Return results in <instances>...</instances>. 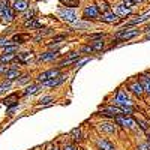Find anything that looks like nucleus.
<instances>
[{
	"label": "nucleus",
	"mask_w": 150,
	"mask_h": 150,
	"mask_svg": "<svg viewBox=\"0 0 150 150\" xmlns=\"http://www.w3.org/2000/svg\"><path fill=\"white\" fill-rule=\"evenodd\" d=\"M3 105L8 107V108H17L18 107V99H17V95H11L8 96L5 101H3Z\"/></svg>",
	"instance_id": "16"
},
{
	"label": "nucleus",
	"mask_w": 150,
	"mask_h": 150,
	"mask_svg": "<svg viewBox=\"0 0 150 150\" xmlns=\"http://www.w3.org/2000/svg\"><path fill=\"white\" fill-rule=\"evenodd\" d=\"M51 33H53V30H51V29H47V30H44V32H39V35L33 38V41H35V42H39V41L42 39V38H45L47 35H51Z\"/></svg>",
	"instance_id": "28"
},
{
	"label": "nucleus",
	"mask_w": 150,
	"mask_h": 150,
	"mask_svg": "<svg viewBox=\"0 0 150 150\" xmlns=\"http://www.w3.org/2000/svg\"><path fill=\"white\" fill-rule=\"evenodd\" d=\"M29 80H30V78H29V75H23V77H21V80L18 81V84H26Z\"/></svg>",
	"instance_id": "42"
},
{
	"label": "nucleus",
	"mask_w": 150,
	"mask_h": 150,
	"mask_svg": "<svg viewBox=\"0 0 150 150\" xmlns=\"http://www.w3.org/2000/svg\"><path fill=\"white\" fill-rule=\"evenodd\" d=\"M20 75H21V74H20V71H18L17 68H12V66H11V68L6 71L5 77H6L8 80H11V81H14L15 78H18V77H20Z\"/></svg>",
	"instance_id": "20"
},
{
	"label": "nucleus",
	"mask_w": 150,
	"mask_h": 150,
	"mask_svg": "<svg viewBox=\"0 0 150 150\" xmlns=\"http://www.w3.org/2000/svg\"><path fill=\"white\" fill-rule=\"evenodd\" d=\"M129 90H131L135 96H143V93H144V89H143V86H141L140 81L131 83V84H129Z\"/></svg>",
	"instance_id": "13"
},
{
	"label": "nucleus",
	"mask_w": 150,
	"mask_h": 150,
	"mask_svg": "<svg viewBox=\"0 0 150 150\" xmlns=\"http://www.w3.org/2000/svg\"><path fill=\"white\" fill-rule=\"evenodd\" d=\"M99 20H101L102 23H107V24H119V23L122 21V18H120L117 14H114L112 11H110V12H105V14H102Z\"/></svg>",
	"instance_id": "7"
},
{
	"label": "nucleus",
	"mask_w": 150,
	"mask_h": 150,
	"mask_svg": "<svg viewBox=\"0 0 150 150\" xmlns=\"http://www.w3.org/2000/svg\"><path fill=\"white\" fill-rule=\"evenodd\" d=\"M98 8H99V11H102L104 14H105V12H110V6H108V3L105 2V0H101V2H99Z\"/></svg>",
	"instance_id": "29"
},
{
	"label": "nucleus",
	"mask_w": 150,
	"mask_h": 150,
	"mask_svg": "<svg viewBox=\"0 0 150 150\" xmlns=\"http://www.w3.org/2000/svg\"><path fill=\"white\" fill-rule=\"evenodd\" d=\"M59 56H60V51H54V50H50V51L42 53V54L38 56V62H54Z\"/></svg>",
	"instance_id": "8"
},
{
	"label": "nucleus",
	"mask_w": 150,
	"mask_h": 150,
	"mask_svg": "<svg viewBox=\"0 0 150 150\" xmlns=\"http://www.w3.org/2000/svg\"><path fill=\"white\" fill-rule=\"evenodd\" d=\"M132 2H134V5H135V3H140L141 0H132Z\"/></svg>",
	"instance_id": "46"
},
{
	"label": "nucleus",
	"mask_w": 150,
	"mask_h": 150,
	"mask_svg": "<svg viewBox=\"0 0 150 150\" xmlns=\"http://www.w3.org/2000/svg\"><path fill=\"white\" fill-rule=\"evenodd\" d=\"M15 12H26L29 9V0H18V2H14L12 5Z\"/></svg>",
	"instance_id": "14"
},
{
	"label": "nucleus",
	"mask_w": 150,
	"mask_h": 150,
	"mask_svg": "<svg viewBox=\"0 0 150 150\" xmlns=\"http://www.w3.org/2000/svg\"><path fill=\"white\" fill-rule=\"evenodd\" d=\"M72 26L75 29H90L92 27V23H89V21H75Z\"/></svg>",
	"instance_id": "25"
},
{
	"label": "nucleus",
	"mask_w": 150,
	"mask_h": 150,
	"mask_svg": "<svg viewBox=\"0 0 150 150\" xmlns=\"http://www.w3.org/2000/svg\"><path fill=\"white\" fill-rule=\"evenodd\" d=\"M144 32H147V33H150V24H149V26L146 27V30H144Z\"/></svg>",
	"instance_id": "45"
},
{
	"label": "nucleus",
	"mask_w": 150,
	"mask_h": 150,
	"mask_svg": "<svg viewBox=\"0 0 150 150\" xmlns=\"http://www.w3.org/2000/svg\"><path fill=\"white\" fill-rule=\"evenodd\" d=\"M60 75V68H53V69H50V71H45V72H42V74H39L38 75V83H41V84H44L45 81H50V80H53V78H56V77H59Z\"/></svg>",
	"instance_id": "4"
},
{
	"label": "nucleus",
	"mask_w": 150,
	"mask_h": 150,
	"mask_svg": "<svg viewBox=\"0 0 150 150\" xmlns=\"http://www.w3.org/2000/svg\"><path fill=\"white\" fill-rule=\"evenodd\" d=\"M149 18H150V14H144V15H141V17H138V18H135V20H132V21L126 23V26H125V27H134V26H137V24L146 23Z\"/></svg>",
	"instance_id": "19"
},
{
	"label": "nucleus",
	"mask_w": 150,
	"mask_h": 150,
	"mask_svg": "<svg viewBox=\"0 0 150 150\" xmlns=\"http://www.w3.org/2000/svg\"><path fill=\"white\" fill-rule=\"evenodd\" d=\"M11 2H18V0H11Z\"/></svg>",
	"instance_id": "48"
},
{
	"label": "nucleus",
	"mask_w": 150,
	"mask_h": 150,
	"mask_svg": "<svg viewBox=\"0 0 150 150\" xmlns=\"http://www.w3.org/2000/svg\"><path fill=\"white\" fill-rule=\"evenodd\" d=\"M138 36V29H131V27H123L116 33V39L122 41V42H126L132 38Z\"/></svg>",
	"instance_id": "1"
},
{
	"label": "nucleus",
	"mask_w": 150,
	"mask_h": 150,
	"mask_svg": "<svg viewBox=\"0 0 150 150\" xmlns=\"http://www.w3.org/2000/svg\"><path fill=\"white\" fill-rule=\"evenodd\" d=\"M65 81H66V75L60 74L59 77H56V78H53V80H50V81H45L42 86H44V87H57V86H60L62 83H65Z\"/></svg>",
	"instance_id": "11"
},
{
	"label": "nucleus",
	"mask_w": 150,
	"mask_h": 150,
	"mask_svg": "<svg viewBox=\"0 0 150 150\" xmlns=\"http://www.w3.org/2000/svg\"><path fill=\"white\" fill-rule=\"evenodd\" d=\"M62 150H78V149L75 147V144H72V143H66Z\"/></svg>",
	"instance_id": "38"
},
{
	"label": "nucleus",
	"mask_w": 150,
	"mask_h": 150,
	"mask_svg": "<svg viewBox=\"0 0 150 150\" xmlns=\"http://www.w3.org/2000/svg\"><path fill=\"white\" fill-rule=\"evenodd\" d=\"M0 15H2V5H0Z\"/></svg>",
	"instance_id": "47"
},
{
	"label": "nucleus",
	"mask_w": 150,
	"mask_h": 150,
	"mask_svg": "<svg viewBox=\"0 0 150 150\" xmlns=\"http://www.w3.org/2000/svg\"><path fill=\"white\" fill-rule=\"evenodd\" d=\"M98 129L101 132H105V134H116L117 126L114 125V122H102L98 125Z\"/></svg>",
	"instance_id": "9"
},
{
	"label": "nucleus",
	"mask_w": 150,
	"mask_h": 150,
	"mask_svg": "<svg viewBox=\"0 0 150 150\" xmlns=\"http://www.w3.org/2000/svg\"><path fill=\"white\" fill-rule=\"evenodd\" d=\"M62 3H65L66 6H77L78 5V0H60Z\"/></svg>",
	"instance_id": "37"
},
{
	"label": "nucleus",
	"mask_w": 150,
	"mask_h": 150,
	"mask_svg": "<svg viewBox=\"0 0 150 150\" xmlns=\"http://www.w3.org/2000/svg\"><path fill=\"white\" fill-rule=\"evenodd\" d=\"M137 150H150V143H144L137 147Z\"/></svg>",
	"instance_id": "39"
},
{
	"label": "nucleus",
	"mask_w": 150,
	"mask_h": 150,
	"mask_svg": "<svg viewBox=\"0 0 150 150\" xmlns=\"http://www.w3.org/2000/svg\"><path fill=\"white\" fill-rule=\"evenodd\" d=\"M140 83L144 89V93H149L150 95V75L149 74H144L140 77Z\"/></svg>",
	"instance_id": "18"
},
{
	"label": "nucleus",
	"mask_w": 150,
	"mask_h": 150,
	"mask_svg": "<svg viewBox=\"0 0 150 150\" xmlns=\"http://www.w3.org/2000/svg\"><path fill=\"white\" fill-rule=\"evenodd\" d=\"M90 45H92V48L95 50V53H96V51H102L104 47H105V42L102 39H98V41H93Z\"/></svg>",
	"instance_id": "23"
},
{
	"label": "nucleus",
	"mask_w": 150,
	"mask_h": 150,
	"mask_svg": "<svg viewBox=\"0 0 150 150\" xmlns=\"http://www.w3.org/2000/svg\"><path fill=\"white\" fill-rule=\"evenodd\" d=\"M12 44H14V42L9 41L8 38H0V48H6V47H9Z\"/></svg>",
	"instance_id": "36"
},
{
	"label": "nucleus",
	"mask_w": 150,
	"mask_h": 150,
	"mask_svg": "<svg viewBox=\"0 0 150 150\" xmlns=\"http://www.w3.org/2000/svg\"><path fill=\"white\" fill-rule=\"evenodd\" d=\"M114 105H117V107H120V108H123V107H131V105H132V101H131L129 96L125 93V92L119 90V92L116 93V98H114Z\"/></svg>",
	"instance_id": "5"
},
{
	"label": "nucleus",
	"mask_w": 150,
	"mask_h": 150,
	"mask_svg": "<svg viewBox=\"0 0 150 150\" xmlns=\"http://www.w3.org/2000/svg\"><path fill=\"white\" fill-rule=\"evenodd\" d=\"M9 68H6V65H3V63H0V74H6V71H8Z\"/></svg>",
	"instance_id": "43"
},
{
	"label": "nucleus",
	"mask_w": 150,
	"mask_h": 150,
	"mask_svg": "<svg viewBox=\"0 0 150 150\" xmlns=\"http://www.w3.org/2000/svg\"><path fill=\"white\" fill-rule=\"evenodd\" d=\"M35 15H36V9H27L24 12V18L26 20H32V18H35Z\"/></svg>",
	"instance_id": "32"
},
{
	"label": "nucleus",
	"mask_w": 150,
	"mask_h": 150,
	"mask_svg": "<svg viewBox=\"0 0 150 150\" xmlns=\"http://www.w3.org/2000/svg\"><path fill=\"white\" fill-rule=\"evenodd\" d=\"M66 38H68L66 35H57V36H54L53 39H51V42L53 44H60L62 41H66Z\"/></svg>",
	"instance_id": "35"
},
{
	"label": "nucleus",
	"mask_w": 150,
	"mask_h": 150,
	"mask_svg": "<svg viewBox=\"0 0 150 150\" xmlns=\"http://www.w3.org/2000/svg\"><path fill=\"white\" fill-rule=\"evenodd\" d=\"M29 38H30V36H29V35H26V33H24V35H15L14 38H12V42L18 45V44H23L24 41H27Z\"/></svg>",
	"instance_id": "24"
},
{
	"label": "nucleus",
	"mask_w": 150,
	"mask_h": 150,
	"mask_svg": "<svg viewBox=\"0 0 150 150\" xmlns=\"http://www.w3.org/2000/svg\"><path fill=\"white\" fill-rule=\"evenodd\" d=\"M18 51V45L17 44H12L6 48H3V54H15Z\"/></svg>",
	"instance_id": "26"
},
{
	"label": "nucleus",
	"mask_w": 150,
	"mask_h": 150,
	"mask_svg": "<svg viewBox=\"0 0 150 150\" xmlns=\"http://www.w3.org/2000/svg\"><path fill=\"white\" fill-rule=\"evenodd\" d=\"M59 17L63 21L69 23V24H74L75 21H77V14H75V11L72 8H62L59 11Z\"/></svg>",
	"instance_id": "3"
},
{
	"label": "nucleus",
	"mask_w": 150,
	"mask_h": 150,
	"mask_svg": "<svg viewBox=\"0 0 150 150\" xmlns=\"http://www.w3.org/2000/svg\"><path fill=\"white\" fill-rule=\"evenodd\" d=\"M42 84L41 83H36V84H32V86H29V87H26V90H24V96H29V95H35V93H38L41 89H42Z\"/></svg>",
	"instance_id": "17"
},
{
	"label": "nucleus",
	"mask_w": 150,
	"mask_h": 150,
	"mask_svg": "<svg viewBox=\"0 0 150 150\" xmlns=\"http://www.w3.org/2000/svg\"><path fill=\"white\" fill-rule=\"evenodd\" d=\"M32 56H33L32 51H26V53H18L15 59L20 62V63H27V62L32 59Z\"/></svg>",
	"instance_id": "21"
},
{
	"label": "nucleus",
	"mask_w": 150,
	"mask_h": 150,
	"mask_svg": "<svg viewBox=\"0 0 150 150\" xmlns=\"http://www.w3.org/2000/svg\"><path fill=\"white\" fill-rule=\"evenodd\" d=\"M107 35L105 33H92V35H89V39H92V41H98V39H104Z\"/></svg>",
	"instance_id": "34"
},
{
	"label": "nucleus",
	"mask_w": 150,
	"mask_h": 150,
	"mask_svg": "<svg viewBox=\"0 0 150 150\" xmlns=\"http://www.w3.org/2000/svg\"><path fill=\"white\" fill-rule=\"evenodd\" d=\"M11 84H12V81H11V80H8V81H5V83L0 84V95L5 93V92L9 89V87H11Z\"/></svg>",
	"instance_id": "31"
},
{
	"label": "nucleus",
	"mask_w": 150,
	"mask_h": 150,
	"mask_svg": "<svg viewBox=\"0 0 150 150\" xmlns=\"http://www.w3.org/2000/svg\"><path fill=\"white\" fill-rule=\"evenodd\" d=\"M122 2H123V5H126V6H129V8L134 6V2H132V0H122Z\"/></svg>",
	"instance_id": "44"
},
{
	"label": "nucleus",
	"mask_w": 150,
	"mask_h": 150,
	"mask_svg": "<svg viewBox=\"0 0 150 150\" xmlns=\"http://www.w3.org/2000/svg\"><path fill=\"white\" fill-rule=\"evenodd\" d=\"M53 102V96H45V98H42L41 101H39V105L41 107H45V105H50Z\"/></svg>",
	"instance_id": "30"
},
{
	"label": "nucleus",
	"mask_w": 150,
	"mask_h": 150,
	"mask_svg": "<svg viewBox=\"0 0 150 150\" xmlns=\"http://www.w3.org/2000/svg\"><path fill=\"white\" fill-rule=\"evenodd\" d=\"M17 57V54H2V56H0V63H8V62H12V60H14Z\"/></svg>",
	"instance_id": "27"
},
{
	"label": "nucleus",
	"mask_w": 150,
	"mask_h": 150,
	"mask_svg": "<svg viewBox=\"0 0 150 150\" xmlns=\"http://www.w3.org/2000/svg\"><path fill=\"white\" fill-rule=\"evenodd\" d=\"M24 27L30 29V30H38V29H42V23L38 21V18L26 20V21H24Z\"/></svg>",
	"instance_id": "12"
},
{
	"label": "nucleus",
	"mask_w": 150,
	"mask_h": 150,
	"mask_svg": "<svg viewBox=\"0 0 150 150\" xmlns=\"http://www.w3.org/2000/svg\"><path fill=\"white\" fill-rule=\"evenodd\" d=\"M71 137H72V140H74L75 143L81 141V140H83V131H81V128L72 129V131H71Z\"/></svg>",
	"instance_id": "22"
},
{
	"label": "nucleus",
	"mask_w": 150,
	"mask_h": 150,
	"mask_svg": "<svg viewBox=\"0 0 150 150\" xmlns=\"http://www.w3.org/2000/svg\"><path fill=\"white\" fill-rule=\"evenodd\" d=\"M99 8L96 5H89V6H86L84 11H83V15L86 20H96L99 18Z\"/></svg>",
	"instance_id": "6"
},
{
	"label": "nucleus",
	"mask_w": 150,
	"mask_h": 150,
	"mask_svg": "<svg viewBox=\"0 0 150 150\" xmlns=\"http://www.w3.org/2000/svg\"><path fill=\"white\" fill-rule=\"evenodd\" d=\"M80 53H87V54H92V53H95V50L92 48V45L89 44V45H83L81 48H80Z\"/></svg>",
	"instance_id": "33"
},
{
	"label": "nucleus",
	"mask_w": 150,
	"mask_h": 150,
	"mask_svg": "<svg viewBox=\"0 0 150 150\" xmlns=\"http://www.w3.org/2000/svg\"><path fill=\"white\" fill-rule=\"evenodd\" d=\"M114 122L117 125H120L122 128H128V129H137V126H138V122L134 120L132 117L123 114V116H117L114 117Z\"/></svg>",
	"instance_id": "2"
},
{
	"label": "nucleus",
	"mask_w": 150,
	"mask_h": 150,
	"mask_svg": "<svg viewBox=\"0 0 150 150\" xmlns=\"http://www.w3.org/2000/svg\"><path fill=\"white\" fill-rule=\"evenodd\" d=\"M96 146L101 149V150H116L114 144H112L111 141H108V140H104V138L96 140Z\"/></svg>",
	"instance_id": "15"
},
{
	"label": "nucleus",
	"mask_w": 150,
	"mask_h": 150,
	"mask_svg": "<svg viewBox=\"0 0 150 150\" xmlns=\"http://www.w3.org/2000/svg\"><path fill=\"white\" fill-rule=\"evenodd\" d=\"M87 62H89V59H83V60H78L77 63H75V66H77V68H81L84 63H87Z\"/></svg>",
	"instance_id": "41"
},
{
	"label": "nucleus",
	"mask_w": 150,
	"mask_h": 150,
	"mask_svg": "<svg viewBox=\"0 0 150 150\" xmlns=\"http://www.w3.org/2000/svg\"><path fill=\"white\" fill-rule=\"evenodd\" d=\"M112 12L117 14L120 18L122 17H128V15H131V8L126 6V5H123V3H120V5H116L114 8H112Z\"/></svg>",
	"instance_id": "10"
},
{
	"label": "nucleus",
	"mask_w": 150,
	"mask_h": 150,
	"mask_svg": "<svg viewBox=\"0 0 150 150\" xmlns=\"http://www.w3.org/2000/svg\"><path fill=\"white\" fill-rule=\"evenodd\" d=\"M47 150H60V149H59V146L56 143H51V144L47 146Z\"/></svg>",
	"instance_id": "40"
}]
</instances>
